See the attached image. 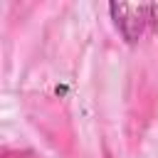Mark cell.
<instances>
[{
  "label": "cell",
  "instance_id": "1",
  "mask_svg": "<svg viewBox=\"0 0 158 158\" xmlns=\"http://www.w3.org/2000/svg\"><path fill=\"white\" fill-rule=\"evenodd\" d=\"M109 12L114 15L118 32L128 42H136L146 22H151V5H141V2H111Z\"/></svg>",
  "mask_w": 158,
  "mask_h": 158
},
{
  "label": "cell",
  "instance_id": "2",
  "mask_svg": "<svg viewBox=\"0 0 158 158\" xmlns=\"http://www.w3.org/2000/svg\"><path fill=\"white\" fill-rule=\"evenodd\" d=\"M151 25L158 30V2H153V5H151Z\"/></svg>",
  "mask_w": 158,
  "mask_h": 158
}]
</instances>
